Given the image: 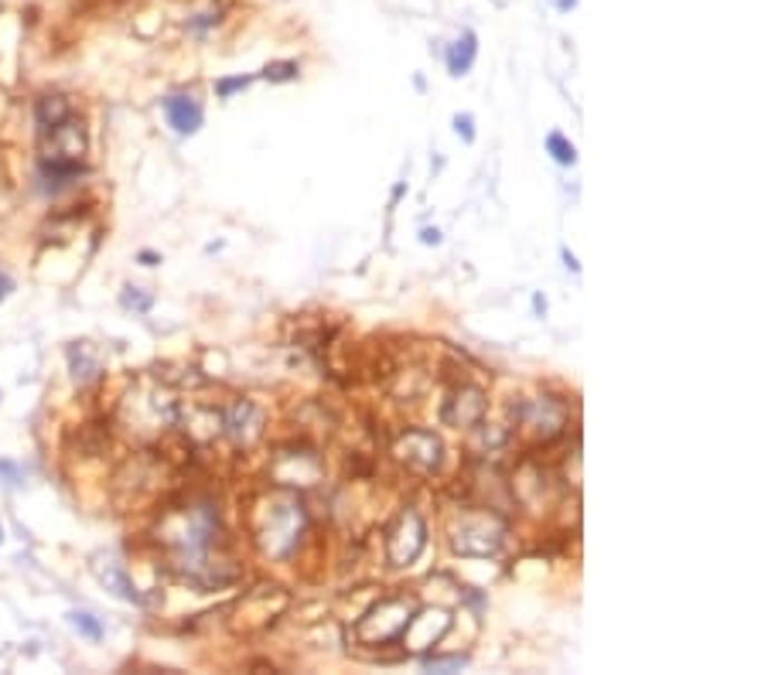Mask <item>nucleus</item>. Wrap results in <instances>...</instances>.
<instances>
[{"label":"nucleus","mask_w":768,"mask_h":675,"mask_svg":"<svg viewBox=\"0 0 768 675\" xmlns=\"http://www.w3.org/2000/svg\"><path fill=\"white\" fill-rule=\"evenodd\" d=\"M157 546L168 556V567L195 587L233 580V567L223 556V526L208 501H185L164 512L157 522Z\"/></svg>","instance_id":"obj_1"},{"label":"nucleus","mask_w":768,"mask_h":675,"mask_svg":"<svg viewBox=\"0 0 768 675\" xmlns=\"http://www.w3.org/2000/svg\"><path fill=\"white\" fill-rule=\"evenodd\" d=\"M465 665V658L458 655V658H427L424 662V668H430V672H445V668H461Z\"/></svg>","instance_id":"obj_17"},{"label":"nucleus","mask_w":768,"mask_h":675,"mask_svg":"<svg viewBox=\"0 0 768 675\" xmlns=\"http://www.w3.org/2000/svg\"><path fill=\"white\" fill-rule=\"evenodd\" d=\"M246 86H250V79H223V82L215 86V92H218V96H230V92L246 89Z\"/></svg>","instance_id":"obj_18"},{"label":"nucleus","mask_w":768,"mask_h":675,"mask_svg":"<svg viewBox=\"0 0 768 675\" xmlns=\"http://www.w3.org/2000/svg\"><path fill=\"white\" fill-rule=\"evenodd\" d=\"M482 417H485V392L472 389V385L455 392L441 410V420L448 427H475V423H482Z\"/></svg>","instance_id":"obj_8"},{"label":"nucleus","mask_w":768,"mask_h":675,"mask_svg":"<svg viewBox=\"0 0 768 675\" xmlns=\"http://www.w3.org/2000/svg\"><path fill=\"white\" fill-rule=\"evenodd\" d=\"M424 542H427V526H424V519H420L414 509H407V512H400L397 522L390 526L387 556H390L393 567H407V562H414V559L420 556Z\"/></svg>","instance_id":"obj_6"},{"label":"nucleus","mask_w":768,"mask_h":675,"mask_svg":"<svg viewBox=\"0 0 768 675\" xmlns=\"http://www.w3.org/2000/svg\"><path fill=\"white\" fill-rule=\"evenodd\" d=\"M546 150L554 154V160H557V164H574V160H577L574 144H567L561 134H551V137H546Z\"/></svg>","instance_id":"obj_15"},{"label":"nucleus","mask_w":768,"mask_h":675,"mask_svg":"<svg viewBox=\"0 0 768 675\" xmlns=\"http://www.w3.org/2000/svg\"><path fill=\"white\" fill-rule=\"evenodd\" d=\"M455 127H458V134H465V140H472V137H475V130H472V117H458V120H455Z\"/></svg>","instance_id":"obj_19"},{"label":"nucleus","mask_w":768,"mask_h":675,"mask_svg":"<svg viewBox=\"0 0 768 675\" xmlns=\"http://www.w3.org/2000/svg\"><path fill=\"white\" fill-rule=\"evenodd\" d=\"M441 440L427 430H410L397 440L393 454L400 458V464H407L414 475H434L441 468Z\"/></svg>","instance_id":"obj_7"},{"label":"nucleus","mask_w":768,"mask_h":675,"mask_svg":"<svg viewBox=\"0 0 768 675\" xmlns=\"http://www.w3.org/2000/svg\"><path fill=\"white\" fill-rule=\"evenodd\" d=\"M223 433H230L240 443H250L253 437H260V410L253 403H246V400L233 403L223 413Z\"/></svg>","instance_id":"obj_9"},{"label":"nucleus","mask_w":768,"mask_h":675,"mask_svg":"<svg viewBox=\"0 0 768 675\" xmlns=\"http://www.w3.org/2000/svg\"><path fill=\"white\" fill-rule=\"evenodd\" d=\"M41 150L45 160H59V164H79L86 154V127L76 113H69L66 120L41 127Z\"/></svg>","instance_id":"obj_3"},{"label":"nucleus","mask_w":768,"mask_h":675,"mask_svg":"<svg viewBox=\"0 0 768 675\" xmlns=\"http://www.w3.org/2000/svg\"><path fill=\"white\" fill-rule=\"evenodd\" d=\"M99 580L114 590L117 597H124V600H140V594H137V587L130 584V577L120 570V562H106V570H99Z\"/></svg>","instance_id":"obj_13"},{"label":"nucleus","mask_w":768,"mask_h":675,"mask_svg":"<svg viewBox=\"0 0 768 675\" xmlns=\"http://www.w3.org/2000/svg\"><path fill=\"white\" fill-rule=\"evenodd\" d=\"M164 113H168V120L178 134H195L202 127V106L192 96H172L164 99Z\"/></svg>","instance_id":"obj_10"},{"label":"nucleus","mask_w":768,"mask_h":675,"mask_svg":"<svg viewBox=\"0 0 768 675\" xmlns=\"http://www.w3.org/2000/svg\"><path fill=\"white\" fill-rule=\"evenodd\" d=\"M69 622H72V628H76L79 635H86V638H93V642H99V638H103V625L96 622L93 614H86V610H72V614H69Z\"/></svg>","instance_id":"obj_14"},{"label":"nucleus","mask_w":768,"mask_h":675,"mask_svg":"<svg viewBox=\"0 0 768 675\" xmlns=\"http://www.w3.org/2000/svg\"><path fill=\"white\" fill-rule=\"evenodd\" d=\"M574 4H577V0H557V8H564V11H567V8H574Z\"/></svg>","instance_id":"obj_22"},{"label":"nucleus","mask_w":768,"mask_h":675,"mask_svg":"<svg viewBox=\"0 0 768 675\" xmlns=\"http://www.w3.org/2000/svg\"><path fill=\"white\" fill-rule=\"evenodd\" d=\"M478 38L472 35V31H465L451 48H448V72L451 76H465L468 69H472V62H475V51H478V45H475Z\"/></svg>","instance_id":"obj_11"},{"label":"nucleus","mask_w":768,"mask_h":675,"mask_svg":"<svg viewBox=\"0 0 768 675\" xmlns=\"http://www.w3.org/2000/svg\"><path fill=\"white\" fill-rule=\"evenodd\" d=\"M503 522L496 516H465L451 542L461 556H492L503 546Z\"/></svg>","instance_id":"obj_5"},{"label":"nucleus","mask_w":768,"mask_h":675,"mask_svg":"<svg viewBox=\"0 0 768 675\" xmlns=\"http://www.w3.org/2000/svg\"><path fill=\"white\" fill-rule=\"evenodd\" d=\"M301 526H304V512H301V501L291 495H281L270 501L266 509V526H263V549L270 556H288L298 539H301Z\"/></svg>","instance_id":"obj_2"},{"label":"nucleus","mask_w":768,"mask_h":675,"mask_svg":"<svg viewBox=\"0 0 768 675\" xmlns=\"http://www.w3.org/2000/svg\"><path fill=\"white\" fill-rule=\"evenodd\" d=\"M14 291V284H11V276L4 273V270H0V301H4L8 294Z\"/></svg>","instance_id":"obj_20"},{"label":"nucleus","mask_w":768,"mask_h":675,"mask_svg":"<svg viewBox=\"0 0 768 675\" xmlns=\"http://www.w3.org/2000/svg\"><path fill=\"white\" fill-rule=\"evenodd\" d=\"M263 79L270 82H288V79H298V62H273L263 69Z\"/></svg>","instance_id":"obj_16"},{"label":"nucleus","mask_w":768,"mask_h":675,"mask_svg":"<svg viewBox=\"0 0 768 675\" xmlns=\"http://www.w3.org/2000/svg\"><path fill=\"white\" fill-rule=\"evenodd\" d=\"M414 610H417V607H414L410 600H404V597H397V600H382V604L366 617V622L359 625V638L379 642V645L397 642V638L407 632Z\"/></svg>","instance_id":"obj_4"},{"label":"nucleus","mask_w":768,"mask_h":675,"mask_svg":"<svg viewBox=\"0 0 768 675\" xmlns=\"http://www.w3.org/2000/svg\"><path fill=\"white\" fill-rule=\"evenodd\" d=\"M72 113V102L66 96H41L38 99V109H35V117H38V127H51V124H59L66 120Z\"/></svg>","instance_id":"obj_12"},{"label":"nucleus","mask_w":768,"mask_h":675,"mask_svg":"<svg viewBox=\"0 0 768 675\" xmlns=\"http://www.w3.org/2000/svg\"><path fill=\"white\" fill-rule=\"evenodd\" d=\"M437 239H441V236H437L434 229H427V233H424V243H437Z\"/></svg>","instance_id":"obj_21"}]
</instances>
